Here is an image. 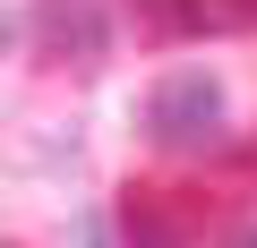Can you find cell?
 <instances>
[{
    "label": "cell",
    "mask_w": 257,
    "mask_h": 248,
    "mask_svg": "<svg viewBox=\"0 0 257 248\" xmlns=\"http://www.w3.org/2000/svg\"><path fill=\"white\" fill-rule=\"evenodd\" d=\"M189 231H197V214L172 197V188H120V239L128 248H189Z\"/></svg>",
    "instance_id": "cell-3"
},
{
    "label": "cell",
    "mask_w": 257,
    "mask_h": 248,
    "mask_svg": "<svg viewBox=\"0 0 257 248\" xmlns=\"http://www.w3.org/2000/svg\"><path fill=\"white\" fill-rule=\"evenodd\" d=\"M77 248H111V222L103 214H77Z\"/></svg>",
    "instance_id": "cell-4"
},
{
    "label": "cell",
    "mask_w": 257,
    "mask_h": 248,
    "mask_svg": "<svg viewBox=\"0 0 257 248\" xmlns=\"http://www.w3.org/2000/svg\"><path fill=\"white\" fill-rule=\"evenodd\" d=\"M223 129H231V103H223V77H214L206 60L155 77V94H146V137H155L163 154H206V146H223Z\"/></svg>",
    "instance_id": "cell-1"
},
{
    "label": "cell",
    "mask_w": 257,
    "mask_h": 248,
    "mask_svg": "<svg viewBox=\"0 0 257 248\" xmlns=\"http://www.w3.org/2000/svg\"><path fill=\"white\" fill-rule=\"evenodd\" d=\"M231 248H257V231H240V239H231Z\"/></svg>",
    "instance_id": "cell-5"
},
{
    "label": "cell",
    "mask_w": 257,
    "mask_h": 248,
    "mask_svg": "<svg viewBox=\"0 0 257 248\" xmlns=\"http://www.w3.org/2000/svg\"><path fill=\"white\" fill-rule=\"evenodd\" d=\"M26 35H35L43 60H69V69H94L111 52V18L94 9V0H43V9L26 18Z\"/></svg>",
    "instance_id": "cell-2"
}]
</instances>
